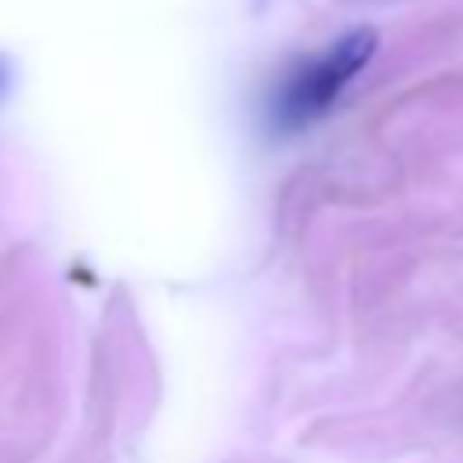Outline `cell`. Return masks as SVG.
Segmentation results:
<instances>
[{
    "label": "cell",
    "instance_id": "cell-2",
    "mask_svg": "<svg viewBox=\"0 0 463 463\" xmlns=\"http://www.w3.org/2000/svg\"><path fill=\"white\" fill-rule=\"evenodd\" d=\"M4 83H7V65H4V58H0V94H4Z\"/></svg>",
    "mask_w": 463,
    "mask_h": 463
},
{
    "label": "cell",
    "instance_id": "cell-1",
    "mask_svg": "<svg viewBox=\"0 0 463 463\" xmlns=\"http://www.w3.org/2000/svg\"><path fill=\"white\" fill-rule=\"evenodd\" d=\"M380 47V33L373 25H358L336 36L326 51L300 58L271 94V123L279 130H304L322 119L344 94V87L373 61Z\"/></svg>",
    "mask_w": 463,
    "mask_h": 463
}]
</instances>
